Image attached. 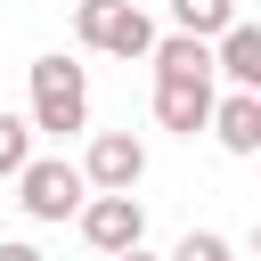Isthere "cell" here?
Wrapping results in <instances>:
<instances>
[{
	"mask_svg": "<svg viewBox=\"0 0 261 261\" xmlns=\"http://www.w3.org/2000/svg\"><path fill=\"white\" fill-rule=\"evenodd\" d=\"M253 261H261V220H253Z\"/></svg>",
	"mask_w": 261,
	"mask_h": 261,
	"instance_id": "cell-15",
	"label": "cell"
},
{
	"mask_svg": "<svg viewBox=\"0 0 261 261\" xmlns=\"http://www.w3.org/2000/svg\"><path fill=\"white\" fill-rule=\"evenodd\" d=\"M24 122H33V130H49V139L90 130V73H82L65 49L33 57V106H24Z\"/></svg>",
	"mask_w": 261,
	"mask_h": 261,
	"instance_id": "cell-1",
	"label": "cell"
},
{
	"mask_svg": "<svg viewBox=\"0 0 261 261\" xmlns=\"http://www.w3.org/2000/svg\"><path fill=\"white\" fill-rule=\"evenodd\" d=\"M237 24V0H171V33H188V41H220Z\"/></svg>",
	"mask_w": 261,
	"mask_h": 261,
	"instance_id": "cell-10",
	"label": "cell"
},
{
	"mask_svg": "<svg viewBox=\"0 0 261 261\" xmlns=\"http://www.w3.org/2000/svg\"><path fill=\"white\" fill-rule=\"evenodd\" d=\"M16 204H24V220H82V204H90V179H82V163H65V155H33L24 163V179H16Z\"/></svg>",
	"mask_w": 261,
	"mask_h": 261,
	"instance_id": "cell-3",
	"label": "cell"
},
{
	"mask_svg": "<svg viewBox=\"0 0 261 261\" xmlns=\"http://www.w3.org/2000/svg\"><path fill=\"white\" fill-rule=\"evenodd\" d=\"M73 228H82L90 253L114 261V253H139V245H147V204H139V196H90Z\"/></svg>",
	"mask_w": 261,
	"mask_h": 261,
	"instance_id": "cell-5",
	"label": "cell"
},
{
	"mask_svg": "<svg viewBox=\"0 0 261 261\" xmlns=\"http://www.w3.org/2000/svg\"><path fill=\"white\" fill-rule=\"evenodd\" d=\"M0 261H41V245H24V237H0Z\"/></svg>",
	"mask_w": 261,
	"mask_h": 261,
	"instance_id": "cell-13",
	"label": "cell"
},
{
	"mask_svg": "<svg viewBox=\"0 0 261 261\" xmlns=\"http://www.w3.org/2000/svg\"><path fill=\"white\" fill-rule=\"evenodd\" d=\"M73 41L98 57H155V16L139 0H73Z\"/></svg>",
	"mask_w": 261,
	"mask_h": 261,
	"instance_id": "cell-2",
	"label": "cell"
},
{
	"mask_svg": "<svg viewBox=\"0 0 261 261\" xmlns=\"http://www.w3.org/2000/svg\"><path fill=\"white\" fill-rule=\"evenodd\" d=\"M212 106H220V90H212V82H155V122H163L171 139L212 130Z\"/></svg>",
	"mask_w": 261,
	"mask_h": 261,
	"instance_id": "cell-6",
	"label": "cell"
},
{
	"mask_svg": "<svg viewBox=\"0 0 261 261\" xmlns=\"http://www.w3.org/2000/svg\"><path fill=\"white\" fill-rule=\"evenodd\" d=\"M212 73H228V90H245V98H261V24H228L220 41H212Z\"/></svg>",
	"mask_w": 261,
	"mask_h": 261,
	"instance_id": "cell-7",
	"label": "cell"
},
{
	"mask_svg": "<svg viewBox=\"0 0 261 261\" xmlns=\"http://www.w3.org/2000/svg\"><path fill=\"white\" fill-rule=\"evenodd\" d=\"M163 261H237V245H228L220 228H188V237H179Z\"/></svg>",
	"mask_w": 261,
	"mask_h": 261,
	"instance_id": "cell-12",
	"label": "cell"
},
{
	"mask_svg": "<svg viewBox=\"0 0 261 261\" xmlns=\"http://www.w3.org/2000/svg\"><path fill=\"white\" fill-rule=\"evenodd\" d=\"M24 163H33V122L0 114V179H24Z\"/></svg>",
	"mask_w": 261,
	"mask_h": 261,
	"instance_id": "cell-11",
	"label": "cell"
},
{
	"mask_svg": "<svg viewBox=\"0 0 261 261\" xmlns=\"http://www.w3.org/2000/svg\"><path fill=\"white\" fill-rule=\"evenodd\" d=\"M114 261H163V253H147V245H139V253H114Z\"/></svg>",
	"mask_w": 261,
	"mask_h": 261,
	"instance_id": "cell-14",
	"label": "cell"
},
{
	"mask_svg": "<svg viewBox=\"0 0 261 261\" xmlns=\"http://www.w3.org/2000/svg\"><path fill=\"white\" fill-rule=\"evenodd\" d=\"M82 179H90V196H139V179H147V139H139V130H98L90 155H82Z\"/></svg>",
	"mask_w": 261,
	"mask_h": 261,
	"instance_id": "cell-4",
	"label": "cell"
},
{
	"mask_svg": "<svg viewBox=\"0 0 261 261\" xmlns=\"http://www.w3.org/2000/svg\"><path fill=\"white\" fill-rule=\"evenodd\" d=\"M212 147H220V155H261V98L228 90V98L212 106Z\"/></svg>",
	"mask_w": 261,
	"mask_h": 261,
	"instance_id": "cell-8",
	"label": "cell"
},
{
	"mask_svg": "<svg viewBox=\"0 0 261 261\" xmlns=\"http://www.w3.org/2000/svg\"><path fill=\"white\" fill-rule=\"evenodd\" d=\"M147 65H155V82H220L212 73V41H188V33H163Z\"/></svg>",
	"mask_w": 261,
	"mask_h": 261,
	"instance_id": "cell-9",
	"label": "cell"
}]
</instances>
